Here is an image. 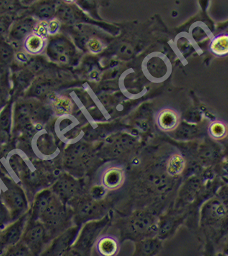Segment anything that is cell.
I'll return each instance as SVG.
<instances>
[{
    "label": "cell",
    "instance_id": "7a4b0ae2",
    "mask_svg": "<svg viewBox=\"0 0 228 256\" xmlns=\"http://www.w3.org/2000/svg\"><path fill=\"white\" fill-rule=\"evenodd\" d=\"M178 180L167 174L164 168L163 172L158 173L139 176L138 182L136 185L139 193L140 192L142 194L158 200L172 191L176 182Z\"/></svg>",
    "mask_w": 228,
    "mask_h": 256
},
{
    "label": "cell",
    "instance_id": "44dd1931",
    "mask_svg": "<svg viewBox=\"0 0 228 256\" xmlns=\"http://www.w3.org/2000/svg\"><path fill=\"white\" fill-rule=\"evenodd\" d=\"M208 132L212 140L220 141L227 138L228 134V123L226 121L216 120L210 123L208 128Z\"/></svg>",
    "mask_w": 228,
    "mask_h": 256
},
{
    "label": "cell",
    "instance_id": "30bf717a",
    "mask_svg": "<svg viewBox=\"0 0 228 256\" xmlns=\"http://www.w3.org/2000/svg\"><path fill=\"white\" fill-rule=\"evenodd\" d=\"M2 200L9 210L12 220L19 218L27 210V200L24 192L18 187L8 188L3 194Z\"/></svg>",
    "mask_w": 228,
    "mask_h": 256
},
{
    "label": "cell",
    "instance_id": "4fadbf2b",
    "mask_svg": "<svg viewBox=\"0 0 228 256\" xmlns=\"http://www.w3.org/2000/svg\"><path fill=\"white\" fill-rule=\"evenodd\" d=\"M81 185L80 182L72 176H63L54 186V194L62 201L67 202L80 194Z\"/></svg>",
    "mask_w": 228,
    "mask_h": 256
},
{
    "label": "cell",
    "instance_id": "7c38bea8",
    "mask_svg": "<svg viewBox=\"0 0 228 256\" xmlns=\"http://www.w3.org/2000/svg\"><path fill=\"white\" fill-rule=\"evenodd\" d=\"M26 218H20L0 232V254L20 242L26 228Z\"/></svg>",
    "mask_w": 228,
    "mask_h": 256
},
{
    "label": "cell",
    "instance_id": "603a6c76",
    "mask_svg": "<svg viewBox=\"0 0 228 256\" xmlns=\"http://www.w3.org/2000/svg\"><path fill=\"white\" fill-rule=\"evenodd\" d=\"M54 108L58 116H67L73 112L74 104L70 98L59 96L54 100Z\"/></svg>",
    "mask_w": 228,
    "mask_h": 256
},
{
    "label": "cell",
    "instance_id": "52a82bcc",
    "mask_svg": "<svg viewBox=\"0 0 228 256\" xmlns=\"http://www.w3.org/2000/svg\"><path fill=\"white\" fill-rule=\"evenodd\" d=\"M21 241L29 249L34 256H40L46 244L50 242L46 230L42 222L34 221L26 228Z\"/></svg>",
    "mask_w": 228,
    "mask_h": 256
},
{
    "label": "cell",
    "instance_id": "2e32d148",
    "mask_svg": "<svg viewBox=\"0 0 228 256\" xmlns=\"http://www.w3.org/2000/svg\"><path fill=\"white\" fill-rule=\"evenodd\" d=\"M186 168V160L184 156L180 152L170 154L167 159L165 170L167 174L172 178L180 180Z\"/></svg>",
    "mask_w": 228,
    "mask_h": 256
},
{
    "label": "cell",
    "instance_id": "cb8c5ba5",
    "mask_svg": "<svg viewBox=\"0 0 228 256\" xmlns=\"http://www.w3.org/2000/svg\"><path fill=\"white\" fill-rule=\"evenodd\" d=\"M11 108L8 106L0 113V138L4 140L10 134L12 121Z\"/></svg>",
    "mask_w": 228,
    "mask_h": 256
},
{
    "label": "cell",
    "instance_id": "8992f818",
    "mask_svg": "<svg viewBox=\"0 0 228 256\" xmlns=\"http://www.w3.org/2000/svg\"><path fill=\"white\" fill-rule=\"evenodd\" d=\"M112 220V216H111L110 212L100 220L86 223L83 228H81L78 237L72 246L92 254L95 242L106 226L111 222Z\"/></svg>",
    "mask_w": 228,
    "mask_h": 256
},
{
    "label": "cell",
    "instance_id": "d6986e66",
    "mask_svg": "<svg viewBox=\"0 0 228 256\" xmlns=\"http://www.w3.org/2000/svg\"><path fill=\"white\" fill-rule=\"evenodd\" d=\"M54 196V194L49 190L40 192L36 196L32 208V219L34 221L40 220Z\"/></svg>",
    "mask_w": 228,
    "mask_h": 256
},
{
    "label": "cell",
    "instance_id": "d4e9b609",
    "mask_svg": "<svg viewBox=\"0 0 228 256\" xmlns=\"http://www.w3.org/2000/svg\"><path fill=\"white\" fill-rule=\"evenodd\" d=\"M4 256H34L26 244L20 241L6 249Z\"/></svg>",
    "mask_w": 228,
    "mask_h": 256
},
{
    "label": "cell",
    "instance_id": "ffe728a7",
    "mask_svg": "<svg viewBox=\"0 0 228 256\" xmlns=\"http://www.w3.org/2000/svg\"><path fill=\"white\" fill-rule=\"evenodd\" d=\"M209 52L216 58H226L228 55V36L221 34L214 36L209 45Z\"/></svg>",
    "mask_w": 228,
    "mask_h": 256
},
{
    "label": "cell",
    "instance_id": "484cf974",
    "mask_svg": "<svg viewBox=\"0 0 228 256\" xmlns=\"http://www.w3.org/2000/svg\"><path fill=\"white\" fill-rule=\"evenodd\" d=\"M14 57V50L6 42H0V64L10 63Z\"/></svg>",
    "mask_w": 228,
    "mask_h": 256
},
{
    "label": "cell",
    "instance_id": "ac0fdd59",
    "mask_svg": "<svg viewBox=\"0 0 228 256\" xmlns=\"http://www.w3.org/2000/svg\"><path fill=\"white\" fill-rule=\"evenodd\" d=\"M46 46V39L45 36H41L38 32L31 34L24 41V50L28 54L32 56L42 54Z\"/></svg>",
    "mask_w": 228,
    "mask_h": 256
},
{
    "label": "cell",
    "instance_id": "ba28073f",
    "mask_svg": "<svg viewBox=\"0 0 228 256\" xmlns=\"http://www.w3.org/2000/svg\"><path fill=\"white\" fill-rule=\"evenodd\" d=\"M81 230V226L70 228L53 240L46 250L42 251L40 256H62L72 248Z\"/></svg>",
    "mask_w": 228,
    "mask_h": 256
},
{
    "label": "cell",
    "instance_id": "8fae6325",
    "mask_svg": "<svg viewBox=\"0 0 228 256\" xmlns=\"http://www.w3.org/2000/svg\"><path fill=\"white\" fill-rule=\"evenodd\" d=\"M182 122V114L175 108L166 106L157 112L155 123L159 130L163 132H174Z\"/></svg>",
    "mask_w": 228,
    "mask_h": 256
},
{
    "label": "cell",
    "instance_id": "9a60e30c",
    "mask_svg": "<svg viewBox=\"0 0 228 256\" xmlns=\"http://www.w3.org/2000/svg\"><path fill=\"white\" fill-rule=\"evenodd\" d=\"M36 26V21L30 18L18 20L10 28V38L14 41H24L30 35L34 34Z\"/></svg>",
    "mask_w": 228,
    "mask_h": 256
},
{
    "label": "cell",
    "instance_id": "6da1fadb",
    "mask_svg": "<svg viewBox=\"0 0 228 256\" xmlns=\"http://www.w3.org/2000/svg\"><path fill=\"white\" fill-rule=\"evenodd\" d=\"M160 218L154 212L140 210L112 223L118 230L124 242H137L142 240L157 237Z\"/></svg>",
    "mask_w": 228,
    "mask_h": 256
},
{
    "label": "cell",
    "instance_id": "e0dca14e",
    "mask_svg": "<svg viewBox=\"0 0 228 256\" xmlns=\"http://www.w3.org/2000/svg\"><path fill=\"white\" fill-rule=\"evenodd\" d=\"M47 55L55 62H66L68 55L66 44L62 39H53L47 47Z\"/></svg>",
    "mask_w": 228,
    "mask_h": 256
},
{
    "label": "cell",
    "instance_id": "7402d4cb",
    "mask_svg": "<svg viewBox=\"0 0 228 256\" xmlns=\"http://www.w3.org/2000/svg\"><path fill=\"white\" fill-rule=\"evenodd\" d=\"M201 180L196 177H193L188 180L182 191V196L184 202H192L196 196L200 188Z\"/></svg>",
    "mask_w": 228,
    "mask_h": 256
},
{
    "label": "cell",
    "instance_id": "4316f807",
    "mask_svg": "<svg viewBox=\"0 0 228 256\" xmlns=\"http://www.w3.org/2000/svg\"><path fill=\"white\" fill-rule=\"evenodd\" d=\"M54 9L53 4H42L36 10V14L38 18H40L42 20H52L54 17Z\"/></svg>",
    "mask_w": 228,
    "mask_h": 256
},
{
    "label": "cell",
    "instance_id": "d6a6232c",
    "mask_svg": "<svg viewBox=\"0 0 228 256\" xmlns=\"http://www.w3.org/2000/svg\"><path fill=\"white\" fill-rule=\"evenodd\" d=\"M204 256H228L224 252H218V254H208V255H204Z\"/></svg>",
    "mask_w": 228,
    "mask_h": 256
},
{
    "label": "cell",
    "instance_id": "9c48e42d",
    "mask_svg": "<svg viewBox=\"0 0 228 256\" xmlns=\"http://www.w3.org/2000/svg\"><path fill=\"white\" fill-rule=\"evenodd\" d=\"M144 70L152 80H162L170 76V60L163 54H156L148 56L144 64Z\"/></svg>",
    "mask_w": 228,
    "mask_h": 256
},
{
    "label": "cell",
    "instance_id": "f1b7e54d",
    "mask_svg": "<svg viewBox=\"0 0 228 256\" xmlns=\"http://www.w3.org/2000/svg\"><path fill=\"white\" fill-rule=\"evenodd\" d=\"M10 20L6 17L0 18V42H4V40L9 36L10 30Z\"/></svg>",
    "mask_w": 228,
    "mask_h": 256
},
{
    "label": "cell",
    "instance_id": "f546056e",
    "mask_svg": "<svg viewBox=\"0 0 228 256\" xmlns=\"http://www.w3.org/2000/svg\"><path fill=\"white\" fill-rule=\"evenodd\" d=\"M86 45H88V50L92 52V54H100V52H103L104 48H106V46H104V44L102 42V40H100V39L98 38H90V40H88Z\"/></svg>",
    "mask_w": 228,
    "mask_h": 256
},
{
    "label": "cell",
    "instance_id": "83f0119b",
    "mask_svg": "<svg viewBox=\"0 0 228 256\" xmlns=\"http://www.w3.org/2000/svg\"><path fill=\"white\" fill-rule=\"evenodd\" d=\"M11 220H12V216L9 210L4 204L2 200H0V228H6Z\"/></svg>",
    "mask_w": 228,
    "mask_h": 256
},
{
    "label": "cell",
    "instance_id": "1f68e13d",
    "mask_svg": "<svg viewBox=\"0 0 228 256\" xmlns=\"http://www.w3.org/2000/svg\"><path fill=\"white\" fill-rule=\"evenodd\" d=\"M62 256H92V254L84 252L72 246L70 249H68Z\"/></svg>",
    "mask_w": 228,
    "mask_h": 256
},
{
    "label": "cell",
    "instance_id": "5b68a950",
    "mask_svg": "<svg viewBox=\"0 0 228 256\" xmlns=\"http://www.w3.org/2000/svg\"><path fill=\"white\" fill-rule=\"evenodd\" d=\"M127 242L122 240L118 230L110 222L100 234L92 252L94 251L98 256H119L123 244Z\"/></svg>",
    "mask_w": 228,
    "mask_h": 256
},
{
    "label": "cell",
    "instance_id": "4dcf8cb0",
    "mask_svg": "<svg viewBox=\"0 0 228 256\" xmlns=\"http://www.w3.org/2000/svg\"><path fill=\"white\" fill-rule=\"evenodd\" d=\"M45 35H55L58 32L60 28V22L58 20L53 19L49 20L48 24L45 26Z\"/></svg>",
    "mask_w": 228,
    "mask_h": 256
},
{
    "label": "cell",
    "instance_id": "3957f363",
    "mask_svg": "<svg viewBox=\"0 0 228 256\" xmlns=\"http://www.w3.org/2000/svg\"><path fill=\"white\" fill-rule=\"evenodd\" d=\"M110 201L96 200L90 198H82L75 208V218L78 226L90 222L100 220L111 212Z\"/></svg>",
    "mask_w": 228,
    "mask_h": 256
},
{
    "label": "cell",
    "instance_id": "277c9868",
    "mask_svg": "<svg viewBox=\"0 0 228 256\" xmlns=\"http://www.w3.org/2000/svg\"><path fill=\"white\" fill-rule=\"evenodd\" d=\"M128 178L127 170L122 164L109 163L100 169L96 185L108 192H118L126 184Z\"/></svg>",
    "mask_w": 228,
    "mask_h": 256
},
{
    "label": "cell",
    "instance_id": "5bb4252c",
    "mask_svg": "<svg viewBox=\"0 0 228 256\" xmlns=\"http://www.w3.org/2000/svg\"><path fill=\"white\" fill-rule=\"evenodd\" d=\"M163 249V241L155 237L134 242L131 256H157Z\"/></svg>",
    "mask_w": 228,
    "mask_h": 256
}]
</instances>
